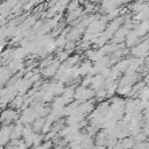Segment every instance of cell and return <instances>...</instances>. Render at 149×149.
Returning a JSON list of instances; mask_svg holds the SVG:
<instances>
[{"label": "cell", "mask_w": 149, "mask_h": 149, "mask_svg": "<svg viewBox=\"0 0 149 149\" xmlns=\"http://www.w3.org/2000/svg\"><path fill=\"white\" fill-rule=\"evenodd\" d=\"M17 118V113L15 109H6L3 112H1V116H0V120L3 122V121H13L14 119Z\"/></svg>", "instance_id": "obj_1"}, {"label": "cell", "mask_w": 149, "mask_h": 149, "mask_svg": "<svg viewBox=\"0 0 149 149\" xmlns=\"http://www.w3.org/2000/svg\"><path fill=\"white\" fill-rule=\"evenodd\" d=\"M57 68H58V64L52 63V64H50V65L47 66V69L43 71V74H44L45 77H51L52 74H56V70H57Z\"/></svg>", "instance_id": "obj_2"}, {"label": "cell", "mask_w": 149, "mask_h": 149, "mask_svg": "<svg viewBox=\"0 0 149 149\" xmlns=\"http://www.w3.org/2000/svg\"><path fill=\"white\" fill-rule=\"evenodd\" d=\"M22 102H23V98H22L21 95H20V97H16L14 100H12V107L19 108V107H21Z\"/></svg>", "instance_id": "obj_3"}, {"label": "cell", "mask_w": 149, "mask_h": 149, "mask_svg": "<svg viewBox=\"0 0 149 149\" xmlns=\"http://www.w3.org/2000/svg\"><path fill=\"white\" fill-rule=\"evenodd\" d=\"M69 57V54L66 52V51H59L58 54H57V59H58V62H62V61H66V58Z\"/></svg>", "instance_id": "obj_4"}, {"label": "cell", "mask_w": 149, "mask_h": 149, "mask_svg": "<svg viewBox=\"0 0 149 149\" xmlns=\"http://www.w3.org/2000/svg\"><path fill=\"white\" fill-rule=\"evenodd\" d=\"M68 5H69V7H68L69 13H70V12H73V10H76V9L79 8V3H78V2H70V3H68Z\"/></svg>", "instance_id": "obj_5"}, {"label": "cell", "mask_w": 149, "mask_h": 149, "mask_svg": "<svg viewBox=\"0 0 149 149\" xmlns=\"http://www.w3.org/2000/svg\"><path fill=\"white\" fill-rule=\"evenodd\" d=\"M2 50H3V44H1V45H0V52H1Z\"/></svg>", "instance_id": "obj_6"}]
</instances>
